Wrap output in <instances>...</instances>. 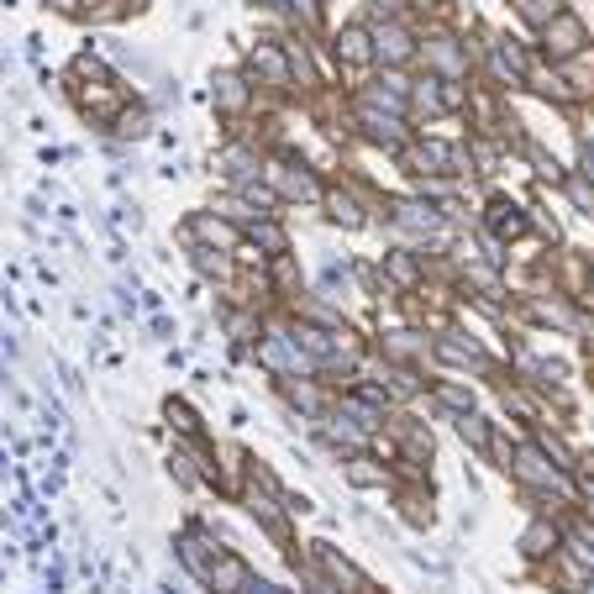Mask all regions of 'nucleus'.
I'll return each instance as SVG.
<instances>
[{"label": "nucleus", "mask_w": 594, "mask_h": 594, "mask_svg": "<svg viewBox=\"0 0 594 594\" xmlns=\"http://www.w3.org/2000/svg\"><path fill=\"white\" fill-rule=\"evenodd\" d=\"M253 363L269 368L274 379H300V374H316V363L305 358V347L295 342V326H269L253 347Z\"/></svg>", "instance_id": "obj_1"}, {"label": "nucleus", "mask_w": 594, "mask_h": 594, "mask_svg": "<svg viewBox=\"0 0 594 594\" xmlns=\"http://www.w3.org/2000/svg\"><path fill=\"white\" fill-rule=\"evenodd\" d=\"M263 184L284 206H321V195H326V184L295 158H263Z\"/></svg>", "instance_id": "obj_2"}, {"label": "nucleus", "mask_w": 594, "mask_h": 594, "mask_svg": "<svg viewBox=\"0 0 594 594\" xmlns=\"http://www.w3.org/2000/svg\"><path fill=\"white\" fill-rule=\"evenodd\" d=\"M353 127L363 132V142H374L384 153H400L411 142V116H395V111H379L368 100H353Z\"/></svg>", "instance_id": "obj_3"}, {"label": "nucleus", "mask_w": 594, "mask_h": 594, "mask_svg": "<svg viewBox=\"0 0 594 594\" xmlns=\"http://www.w3.org/2000/svg\"><path fill=\"white\" fill-rule=\"evenodd\" d=\"M374 32V64L379 69H411L416 53H421V37L400 22V16H384V22L368 27Z\"/></svg>", "instance_id": "obj_4"}, {"label": "nucleus", "mask_w": 594, "mask_h": 594, "mask_svg": "<svg viewBox=\"0 0 594 594\" xmlns=\"http://www.w3.org/2000/svg\"><path fill=\"white\" fill-rule=\"evenodd\" d=\"M416 58L426 64V74H437V79H468L474 74V53H468L453 32H426Z\"/></svg>", "instance_id": "obj_5"}, {"label": "nucleus", "mask_w": 594, "mask_h": 594, "mask_svg": "<svg viewBox=\"0 0 594 594\" xmlns=\"http://www.w3.org/2000/svg\"><path fill=\"white\" fill-rule=\"evenodd\" d=\"M432 358L442 363H453V368H468V374H500V363L479 347V337H463V332H442L432 337Z\"/></svg>", "instance_id": "obj_6"}, {"label": "nucleus", "mask_w": 594, "mask_h": 594, "mask_svg": "<svg viewBox=\"0 0 594 594\" xmlns=\"http://www.w3.org/2000/svg\"><path fill=\"white\" fill-rule=\"evenodd\" d=\"M184 242H200V248H221V253H237L242 242H248V232L237 227V221H227L221 211H200V216H190L184 221Z\"/></svg>", "instance_id": "obj_7"}, {"label": "nucleus", "mask_w": 594, "mask_h": 594, "mask_svg": "<svg viewBox=\"0 0 594 594\" xmlns=\"http://www.w3.org/2000/svg\"><path fill=\"white\" fill-rule=\"evenodd\" d=\"M248 79H253V85H263L269 95L295 90V74H290V53H284V43H258L253 58H248Z\"/></svg>", "instance_id": "obj_8"}, {"label": "nucleus", "mask_w": 594, "mask_h": 594, "mask_svg": "<svg viewBox=\"0 0 594 594\" xmlns=\"http://www.w3.org/2000/svg\"><path fill=\"white\" fill-rule=\"evenodd\" d=\"M426 290V258L416 248L384 253V295H416Z\"/></svg>", "instance_id": "obj_9"}, {"label": "nucleus", "mask_w": 594, "mask_h": 594, "mask_svg": "<svg viewBox=\"0 0 594 594\" xmlns=\"http://www.w3.org/2000/svg\"><path fill=\"white\" fill-rule=\"evenodd\" d=\"M537 37H542V53L558 58V64H563V58H573V53H584V43H589V32H584V22H579L573 11L552 16V22H547Z\"/></svg>", "instance_id": "obj_10"}, {"label": "nucleus", "mask_w": 594, "mask_h": 594, "mask_svg": "<svg viewBox=\"0 0 594 594\" xmlns=\"http://www.w3.org/2000/svg\"><path fill=\"white\" fill-rule=\"evenodd\" d=\"M174 552H179V563L190 568L200 584H206V573L216 568V558H221V552H227V547H221V542L211 537L206 526H190V531H184V537L174 542Z\"/></svg>", "instance_id": "obj_11"}, {"label": "nucleus", "mask_w": 594, "mask_h": 594, "mask_svg": "<svg viewBox=\"0 0 594 594\" xmlns=\"http://www.w3.org/2000/svg\"><path fill=\"white\" fill-rule=\"evenodd\" d=\"M211 106H216L221 121L248 116V111H253V79H248V74H216V85H211Z\"/></svg>", "instance_id": "obj_12"}, {"label": "nucleus", "mask_w": 594, "mask_h": 594, "mask_svg": "<svg viewBox=\"0 0 594 594\" xmlns=\"http://www.w3.org/2000/svg\"><path fill=\"white\" fill-rule=\"evenodd\" d=\"M332 53H337V64L342 69H374V32H368L363 22H347L337 37H332Z\"/></svg>", "instance_id": "obj_13"}, {"label": "nucleus", "mask_w": 594, "mask_h": 594, "mask_svg": "<svg viewBox=\"0 0 594 594\" xmlns=\"http://www.w3.org/2000/svg\"><path fill=\"white\" fill-rule=\"evenodd\" d=\"M216 169L227 174L232 190H242V184H253L263 174V158H258V148H248V142H227L221 158H216Z\"/></svg>", "instance_id": "obj_14"}, {"label": "nucleus", "mask_w": 594, "mask_h": 594, "mask_svg": "<svg viewBox=\"0 0 594 594\" xmlns=\"http://www.w3.org/2000/svg\"><path fill=\"white\" fill-rule=\"evenodd\" d=\"M321 211H326V221H337L342 232H358V227H368L358 190H337V184H326V195H321Z\"/></svg>", "instance_id": "obj_15"}, {"label": "nucleus", "mask_w": 594, "mask_h": 594, "mask_svg": "<svg viewBox=\"0 0 594 594\" xmlns=\"http://www.w3.org/2000/svg\"><path fill=\"white\" fill-rule=\"evenodd\" d=\"M311 558H316V563L326 568V579H332V584H337L342 594H368V589H374V584H368V579H363V573H358L353 563L342 558V552H332L326 542H316V552H311Z\"/></svg>", "instance_id": "obj_16"}, {"label": "nucleus", "mask_w": 594, "mask_h": 594, "mask_svg": "<svg viewBox=\"0 0 594 594\" xmlns=\"http://www.w3.org/2000/svg\"><path fill=\"white\" fill-rule=\"evenodd\" d=\"M379 353H384V363L416 368L426 353H432V342H426L421 332H405V326H400V332H384V337H379Z\"/></svg>", "instance_id": "obj_17"}, {"label": "nucleus", "mask_w": 594, "mask_h": 594, "mask_svg": "<svg viewBox=\"0 0 594 594\" xmlns=\"http://www.w3.org/2000/svg\"><path fill=\"white\" fill-rule=\"evenodd\" d=\"M521 552H526V558H558V552H563V526L552 516H537L521 531Z\"/></svg>", "instance_id": "obj_18"}, {"label": "nucleus", "mask_w": 594, "mask_h": 594, "mask_svg": "<svg viewBox=\"0 0 594 594\" xmlns=\"http://www.w3.org/2000/svg\"><path fill=\"white\" fill-rule=\"evenodd\" d=\"M248 579H253V568L227 547V552L216 558V568L206 573V589H211V594H242V584H248Z\"/></svg>", "instance_id": "obj_19"}, {"label": "nucleus", "mask_w": 594, "mask_h": 594, "mask_svg": "<svg viewBox=\"0 0 594 594\" xmlns=\"http://www.w3.org/2000/svg\"><path fill=\"white\" fill-rule=\"evenodd\" d=\"M242 232H248V242H253L263 258H284V253H290V232H284L279 216H258V221H248Z\"/></svg>", "instance_id": "obj_20"}, {"label": "nucleus", "mask_w": 594, "mask_h": 594, "mask_svg": "<svg viewBox=\"0 0 594 594\" xmlns=\"http://www.w3.org/2000/svg\"><path fill=\"white\" fill-rule=\"evenodd\" d=\"M426 400H432L447 421H453V416H468V411H479V395H474L468 384H453V379H437Z\"/></svg>", "instance_id": "obj_21"}, {"label": "nucleus", "mask_w": 594, "mask_h": 594, "mask_svg": "<svg viewBox=\"0 0 594 594\" xmlns=\"http://www.w3.org/2000/svg\"><path fill=\"white\" fill-rule=\"evenodd\" d=\"M484 227L495 232V242L505 248V242H516L526 232V211L516 206V200H489V216H484Z\"/></svg>", "instance_id": "obj_22"}, {"label": "nucleus", "mask_w": 594, "mask_h": 594, "mask_svg": "<svg viewBox=\"0 0 594 594\" xmlns=\"http://www.w3.org/2000/svg\"><path fill=\"white\" fill-rule=\"evenodd\" d=\"M342 479L353 484V489H384L395 474H389V463L368 458V453H353V458H342Z\"/></svg>", "instance_id": "obj_23"}, {"label": "nucleus", "mask_w": 594, "mask_h": 594, "mask_svg": "<svg viewBox=\"0 0 594 594\" xmlns=\"http://www.w3.org/2000/svg\"><path fill=\"white\" fill-rule=\"evenodd\" d=\"M284 53H290V74H295L300 90H321V85H326L321 69H316V53H311V43H305V37H284Z\"/></svg>", "instance_id": "obj_24"}, {"label": "nucleus", "mask_w": 594, "mask_h": 594, "mask_svg": "<svg viewBox=\"0 0 594 594\" xmlns=\"http://www.w3.org/2000/svg\"><path fill=\"white\" fill-rule=\"evenodd\" d=\"M411 116H426V121L447 116V100H442V79H437V74L411 79Z\"/></svg>", "instance_id": "obj_25"}, {"label": "nucleus", "mask_w": 594, "mask_h": 594, "mask_svg": "<svg viewBox=\"0 0 594 594\" xmlns=\"http://www.w3.org/2000/svg\"><path fill=\"white\" fill-rule=\"evenodd\" d=\"M190 263H195V274H206V279H221V284H227V279H237V269H242V263H237V253H221V248H200V242L190 248Z\"/></svg>", "instance_id": "obj_26"}, {"label": "nucleus", "mask_w": 594, "mask_h": 594, "mask_svg": "<svg viewBox=\"0 0 594 594\" xmlns=\"http://www.w3.org/2000/svg\"><path fill=\"white\" fill-rule=\"evenodd\" d=\"M453 426H458L463 447H474L479 458H489V447H495V421H484L479 411H468V416H453Z\"/></svg>", "instance_id": "obj_27"}, {"label": "nucleus", "mask_w": 594, "mask_h": 594, "mask_svg": "<svg viewBox=\"0 0 594 594\" xmlns=\"http://www.w3.org/2000/svg\"><path fill=\"white\" fill-rule=\"evenodd\" d=\"M563 79H568V90H573V100H589L594 95V53L584 48V53H573V58H563Z\"/></svg>", "instance_id": "obj_28"}, {"label": "nucleus", "mask_w": 594, "mask_h": 594, "mask_svg": "<svg viewBox=\"0 0 594 594\" xmlns=\"http://www.w3.org/2000/svg\"><path fill=\"white\" fill-rule=\"evenodd\" d=\"M463 148H468V163H474V174H495V169H500V158H505V148H500V142L489 137V132L468 137Z\"/></svg>", "instance_id": "obj_29"}, {"label": "nucleus", "mask_w": 594, "mask_h": 594, "mask_svg": "<svg viewBox=\"0 0 594 594\" xmlns=\"http://www.w3.org/2000/svg\"><path fill=\"white\" fill-rule=\"evenodd\" d=\"M163 416H169V426L179 432V442H206V426H200V416L184 400H169V405H163Z\"/></svg>", "instance_id": "obj_30"}, {"label": "nucleus", "mask_w": 594, "mask_h": 594, "mask_svg": "<svg viewBox=\"0 0 594 594\" xmlns=\"http://www.w3.org/2000/svg\"><path fill=\"white\" fill-rule=\"evenodd\" d=\"M516 16H521L531 32H542L552 16H563V0H516Z\"/></svg>", "instance_id": "obj_31"}, {"label": "nucleus", "mask_w": 594, "mask_h": 594, "mask_svg": "<svg viewBox=\"0 0 594 594\" xmlns=\"http://www.w3.org/2000/svg\"><path fill=\"white\" fill-rule=\"evenodd\" d=\"M558 184H563V195L573 200V211L594 216V179H589V174H579V169H573V174H563Z\"/></svg>", "instance_id": "obj_32"}, {"label": "nucleus", "mask_w": 594, "mask_h": 594, "mask_svg": "<svg viewBox=\"0 0 594 594\" xmlns=\"http://www.w3.org/2000/svg\"><path fill=\"white\" fill-rule=\"evenodd\" d=\"M284 11H290V22L300 27V32H316L321 27V0H279Z\"/></svg>", "instance_id": "obj_33"}, {"label": "nucleus", "mask_w": 594, "mask_h": 594, "mask_svg": "<svg viewBox=\"0 0 594 594\" xmlns=\"http://www.w3.org/2000/svg\"><path fill=\"white\" fill-rule=\"evenodd\" d=\"M111 127H116V137H148L153 121H148V111H142V106H137V111L127 106V111H121V116L111 121Z\"/></svg>", "instance_id": "obj_34"}, {"label": "nucleus", "mask_w": 594, "mask_h": 594, "mask_svg": "<svg viewBox=\"0 0 594 594\" xmlns=\"http://www.w3.org/2000/svg\"><path fill=\"white\" fill-rule=\"evenodd\" d=\"M400 510H405V521L411 526H432V495H400Z\"/></svg>", "instance_id": "obj_35"}, {"label": "nucleus", "mask_w": 594, "mask_h": 594, "mask_svg": "<svg viewBox=\"0 0 594 594\" xmlns=\"http://www.w3.org/2000/svg\"><path fill=\"white\" fill-rule=\"evenodd\" d=\"M74 79H95V85H116V79H111V69L100 64V58H90V53H79V58H74Z\"/></svg>", "instance_id": "obj_36"}, {"label": "nucleus", "mask_w": 594, "mask_h": 594, "mask_svg": "<svg viewBox=\"0 0 594 594\" xmlns=\"http://www.w3.org/2000/svg\"><path fill=\"white\" fill-rule=\"evenodd\" d=\"M579 174H589V179H594V137H589V132L579 137Z\"/></svg>", "instance_id": "obj_37"}, {"label": "nucleus", "mask_w": 594, "mask_h": 594, "mask_svg": "<svg viewBox=\"0 0 594 594\" xmlns=\"http://www.w3.org/2000/svg\"><path fill=\"white\" fill-rule=\"evenodd\" d=\"M242 594H290V589H279V584H269V579H258V573H253V579L242 584Z\"/></svg>", "instance_id": "obj_38"}, {"label": "nucleus", "mask_w": 594, "mask_h": 594, "mask_svg": "<svg viewBox=\"0 0 594 594\" xmlns=\"http://www.w3.org/2000/svg\"><path fill=\"white\" fill-rule=\"evenodd\" d=\"M58 16H85V0H48Z\"/></svg>", "instance_id": "obj_39"}, {"label": "nucleus", "mask_w": 594, "mask_h": 594, "mask_svg": "<svg viewBox=\"0 0 594 594\" xmlns=\"http://www.w3.org/2000/svg\"><path fill=\"white\" fill-rule=\"evenodd\" d=\"M589 290H594V263H589Z\"/></svg>", "instance_id": "obj_40"}]
</instances>
